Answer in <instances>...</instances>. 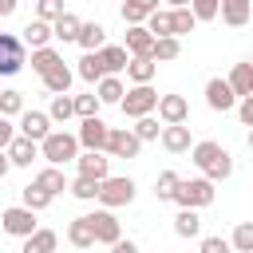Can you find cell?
<instances>
[{
	"label": "cell",
	"instance_id": "obj_2",
	"mask_svg": "<svg viewBox=\"0 0 253 253\" xmlns=\"http://www.w3.org/2000/svg\"><path fill=\"white\" fill-rule=\"evenodd\" d=\"M36 71H40V75L47 79V87H51V91H63V87L71 83L67 67H63V63H59V59H55L51 51H36Z\"/></svg>",
	"mask_w": 253,
	"mask_h": 253
},
{
	"label": "cell",
	"instance_id": "obj_8",
	"mask_svg": "<svg viewBox=\"0 0 253 253\" xmlns=\"http://www.w3.org/2000/svg\"><path fill=\"white\" fill-rule=\"evenodd\" d=\"M206 95H210V107H213V111H229V107H233V99H237V95L229 91V83H225V79H210Z\"/></svg>",
	"mask_w": 253,
	"mask_h": 253
},
{
	"label": "cell",
	"instance_id": "obj_34",
	"mask_svg": "<svg viewBox=\"0 0 253 253\" xmlns=\"http://www.w3.org/2000/svg\"><path fill=\"white\" fill-rule=\"evenodd\" d=\"M47 198H51V194H47V190H40V186H28V190H24V202H28L32 210H40V206H47Z\"/></svg>",
	"mask_w": 253,
	"mask_h": 253
},
{
	"label": "cell",
	"instance_id": "obj_27",
	"mask_svg": "<svg viewBox=\"0 0 253 253\" xmlns=\"http://www.w3.org/2000/svg\"><path fill=\"white\" fill-rule=\"evenodd\" d=\"M12 158H16V162H32V158H36L32 138H16V142H12Z\"/></svg>",
	"mask_w": 253,
	"mask_h": 253
},
{
	"label": "cell",
	"instance_id": "obj_5",
	"mask_svg": "<svg viewBox=\"0 0 253 253\" xmlns=\"http://www.w3.org/2000/svg\"><path fill=\"white\" fill-rule=\"evenodd\" d=\"M20 63H24L20 40H16V36H8V32H0V75H12V71H20Z\"/></svg>",
	"mask_w": 253,
	"mask_h": 253
},
{
	"label": "cell",
	"instance_id": "obj_12",
	"mask_svg": "<svg viewBox=\"0 0 253 253\" xmlns=\"http://www.w3.org/2000/svg\"><path fill=\"white\" fill-rule=\"evenodd\" d=\"M107 134H111V130H107V126H103V123H99L95 115H91V119L83 123V142H87L91 150H99V146L107 142Z\"/></svg>",
	"mask_w": 253,
	"mask_h": 253
},
{
	"label": "cell",
	"instance_id": "obj_37",
	"mask_svg": "<svg viewBox=\"0 0 253 253\" xmlns=\"http://www.w3.org/2000/svg\"><path fill=\"white\" fill-rule=\"evenodd\" d=\"M150 28H154V36H158V40H162V36H170V16H166V12H154Z\"/></svg>",
	"mask_w": 253,
	"mask_h": 253
},
{
	"label": "cell",
	"instance_id": "obj_19",
	"mask_svg": "<svg viewBox=\"0 0 253 253\" xmlns=\"http://www.w3.org/2000/svg\"><path fill=\"white\" fill-rule=\"evenodd\" d=\"M79 166H83V174H87V178H103V174H107V158H103V154H95V150H91Z\"/></svg>",
	"mask_w": 253,
	"mask_h": 253
},
{
	"label": "cell",
	"instance_id": "obj_50",
	"mask_svg": "<svg viewBox=\"0 0 253 253\" xmlns=\"http://www.w3.org/2000/svg\"><path fill=\"white\" fill-rule=\"evenodd\" d=\"M12 8H16V0H0V16H8Z\"/></svg>",
	"mask_w": 253,
	"mask_h": 253
},
{
	"label": "cell",
	"instance_id": "obj_4",
	"mask_svg": "<svg viewBox=\"0 0 253 253\" xmlns=\"http://www.w3.org/2000/svg\"><path fill=\"white\" fill-rule=\"evenodd\" d=\"M95 194H99L103 202H111V206H123V202L134 198V182H130V178H107Z\"/></svg>",
	"mask_w": 253,
	"mask_h": 253
},
{
	"label": "cell",
	"instance_id": "obj_13",
	"mask_svg": "<svg viewBox=\"0 0 253 253\" xmlns=\"http://www.w3.org/2000/svg\"><path fill=\"white\" fill-rule=\"evenodd\" d=\"M229 91H233V95H249V91H253V67H249V63H237Z\"/></svg>",
	"mask_w": 253,
	"mask_h": 253
},
{
	"label": "cell",
	"instance_id": "obj_9",
	"mask_svg": "<svg viewBox=\"0 0 253 253\" xmlns=\"http://www.w3.org/2000/svg\"><path fill=\"white\" fill-rule=\"evenodd\" d=\"M87 221H91V233H95L99 241H119V225H115L111 213H91Z\"/></svg>",
	"mask_w": 253,
	"mask_h": 253
},
{
	"label": "cell",
	"instance_id": "obj_10",
	"mask_svg": "<svg viewBox=\"0 0 253 253\" xmlns=\"http://www.w3.org/2000/svg\"><path fill=\"white\" fill-rule=\"evenodd\" d=\"M32 225H36V221H32L28 210H8V213H4V229H8V233H20V237H24V233H32Z\"/></svg>",
	"mask_w": 253,
	"mask_h": 253
},
{
	"label": "cell",
	"instance_id": "obj_44",
	"mask_svg": "<svg viewBox=\"0 0 253 253\" xmlns=\"http://www.w3.org/2000/svg\"><path fill=\"white\" fill-rule=\"evenodd\" d=\"M194 4H198V16H202V20H210V16L217 12V0H194Z\"/></svg>",
	"mask_w": 253,
	"mask_h": 253
},
{
	"label": "cell",
	"instance_id": "obj_26",
	"mask_svg": "<svg viewBox=\"0 0 253 253\" xmlns=\"http://www.w3.org/2000/svg\"><path fill=\"white\" fill-rule=\"evenodd\" d=\"M190 28H194V16L190 12H174L170 16V36H186Z\"/></svg>",
	"mask_w": 253,
	"mask_h": 253
},
{
	"label": "cell",
	"instance_id": "obj_46",
	"mask_svg": "<svg viewBox=\"0 0 253 253\" xmlns=\"http://www.w3.org/2000/svg\"><path fill=\"white\" fill-rule=\"evenodd\" d=\"M241 123H253V99L241 95Z\"/></svg>",
	"mask_w": 253,
	"mask_h": 253
},
{
	"label": "cell",
	"instance_id": "obj_28",
	"mask_svg": "<svg viewBox=\"0 0 253 253\" xmlns=\"http://www.w3.org/2000/svg\"><path fill=\"white\" fill-rule=\"evenodd\" d=\"M174 186H178V174L166 170V174L158 178V186H154V198H174Z\"/></svg>",
	"mask_w": 253,
	"mask_h": 253
},
{
	"label": "cell",
	"instance_id": "obj_43",
	"mask_svg": "<svg viewBox=\"0 0 253 253\" xmlns=\"http://www.w3.org/2000/svg\"><path fill=\"white\" fill-rule=\"evenodd\" d=\"M0 107H4V111H20V95H16V91H4V95H0Z\"/></svg>",
	"mask_w": 253,
	"mask_h": 253
},
{
	"label": "cell",
	"instance_id": "obj_39",
	"mask_svg": "<svg viewBox=\"0 0 253 253\" xmlns=\"http://www.w3.org/2000/svg\"><path fill=\"white\" fill-rule=\"evenodd\" d=\"M71 111H75V103H71V99H63V95H59V99L51 103V115H55V119H67Z\"/></svg>",
	"mask_w": 253,
	"mask_h": 253
},
{
	"label": "cell",
	"instance_id": "obj_41",
	"mask_svg": "<svg viewBox=\"0 0 253 253\" xmlns=\"http://www.w3.org/2000/svg\"><path fill=\"white\" fill-rule=\"evenodd\" d=\"M202 253H229V245H225L221 237H206V241H202Z\"/></svg>",
	"mask_w": 253,
	"mask_h": 253
},
{
	"label": "cell",
	"instance_id": "obj_45",
	"mask_svg": "<svg viewBox=\"0 0 253 253\" xmlns=\"http://www.w3.org/2000/svg\"><path fill=\"white\" fill-rule=\"evenodd\" d=\"M75 111L91 119V115H95V99H91V95H87V99H79V103H75Z\"/></svg>",
	"mask_w": 253,
	"mask_h": 253
},
{
	"label": "cell",
	"instance_id": "obj_21",
	"mask_svg": "<svg viewBox=\"0 0 253 253\" xmlns=\"http://www.w3.org/2000/svg\"><path fill=\"white\" fill-rule=\"evenodd\" d=\"M51 245H55V233H28V245H24V253H51Z\"/></svg>",
	"mask_w": 253,
	"mask_h": 253
},
{
	"label": "cell",
	"instance_id": "obj_11",
	"mask_svg": "<svg viewBox=\"0 0 253 253\" xmlns=\"http://www.w3.org/2000/svg\"><path fill=\"white\" fill-rule=\"evenodd\" d=\"M158 111H162L166 123H182V119H186V99H182V95H166V99L158 103Z\"/></svg>",
	"mask_w": 253,
	"mask_h": 253
},
{
	"label": "cell",
	"instance_id": "obj_22",
	"mask_svg": "<svg viewBox=\"0 0 253 253\" xmlns=\"http://www.w3.org/2000/svg\"><path fill=\"white\" fill-rule=\"evenodd\" d=\"M55 36H63V40H75V36H79V20H75V16H67V12H59Z\"/></svg>",
	"mask_w": 253,
	"mask_h": 253
},
{
	"label": "cell",
	"instance_id": "obj_25",
	"mask_svg": "<svg viewBox=\"0 0 253 253\" xmlns=\"http://www.w3.org/2000/svg\"><path fill=\"white\" fill-rule=\"evenodd\" d=\"M71 241H75V245H91V241H95V233H91V221H87V217H79V221L71 225Z\"/></svg>",
	"mask_w": 253,
	"mask_h": 253
},
{
	"label": "cell",
	"instance_id": "obj_20",
	"mask_svg": "<svg viewBox=\"0 0 253 253\" xmlns=\"http://www.w3.org/2000/svg\"><path fill=\"white\" fill-rule=\"evenodd\" d=\"M198 225H202V221H198V213H194V210L186 206V210L178 213V225H174V229H178L182 237H194V233H198Z\"/></svg>",
	"mask_w": 253,
	"mask_h": 253
},
{
	"label": "cell",
	"instance_id": "obj_38",
	"mask_svg": "<svg viewBox=\"0 0 253 253\" xmlns=\"http://www.w3.org/2000/svg\"><path fill=\"white\" fill-rule=\"evenodd\" d=\"M71 190H75V198H91V194H95L99 186H95V178H87V174H83V178H79V182H75Z\"/></svg>",
	"mask_w": 253,
	"mask_h": 253
},
{
	"label": "cell",
	"instance_id": "obj_3",
	"mask_svg": "<svg viewBox=\"0 0 253 253\" xmlns=\"http://www.w3.org/2000/svg\"><path fill=\"white\" fill-rule=\"evenodd\" d=\"M174 198H178L182 206H206V202H213V186L202 182V178H194V182H182V178H178Z\"/></svg>",
	"mask_w": 253,
	"mask_h": 253
},
{
	"label": "cell",
	"instance_id": "obj_47",
	"mask_svg": "<svg viewBox=\"0 0 253 253\" xmlns=\"http://www.w3.org/2000/svg\"><path fill=\"white\" fill-rule=\"evenodd\" d=\"M40 12H43V16H59L63 8H59V0H40Z\"/></svg>",
	"mask_w": 253,
	"mask_h": 253
},
{
	"label": "cell",
	"instance_id": "obj_16",
	"mask_svg": "<svg viewBox=\"0 0 253 253\" xmlns=\"http://www.w3.org/2000/svg\"><path fill=\"white\" fill-rule=\"evenodd\" d=\"M24 134H28V138H43V134H47V119H43L40 111H28V115H24Z\"/></svg>",
	"mask_w": 253,
	"mask_h": 253
},
{
	"label": "cell",
	"instance_id": "obj_14",
	"mask_svg": "<svg viewBox=\"0 0 253 253\" xmlns=\"http://www.w3.org/2000/svg\"><path fill=\"white\" fill-rule=\"evenodd\" d=\"M162 142H166V150H186L190 146V130L182 123H170V130L162 134Z\"/></svg>",
	"mask_w": 253,
	"mask_h": 253
},
{
	"label": "cell",
	"instance_id": "obj_6",
	"mask_svg": "<svg viewBox=\"0 0 253 253\" xmlns=\"http://www.w3.org/2000/svg\"><path fill=\"white\" fill-rule=\"evenodd\" d=\"M43 154L51 162H67V158H75V138H67V134H43Z\"/></svg>",
	"mask_w": 253,
	"mask_h": 253
},
{
	"label": "cell",
	"instance_id": "obj_15",
	"mask_svg": "<svg viewBox=\"0 0 253 253\" xmlns=\"http://www.w3.org/2000/svg\"><path fill=\"white\" fill-rule=\"evenodd\" d=\"M107 146H111L115 154H134V150H138V138L126 134V130H115V134H107Z\"/></svg>",
	"mask_w": 253,
	"mask_h": 253
},
{
	"label": "cell",
	"instance_id": "obj_48",
	"mask_svg": "<svg viewBox=\"0 0 253 253\" xmlns=\"http://www.w3.org/2000/svg\"><path fill=\"white\" fill-rule=\"evenodd\" d=\"M4 142H12V126L0 119V146H4Z\"/></svg>",
	"mask_w": 253,
	"mask_h": 253
},
{
	"label": "cell",
	"instance_id": "obj_35",
	"mask_svg": "<svg viewBox=\"0 0 253 253\" xmlns=\"http://www.w3.org/2000/svg\"><path fill=\"white\" fill-rule=\"evenodd\" d=\"M233 241H237V249H245V253H249V249H253V225H249V221H241V225H237V233H233Z\"/></svg>",
	"mask_w": 253,
	"mask_h": 253
},
{
	"label": "cell",
	"instance_id": "obj_42",
	"mask_svg": "<svg viewBox=\"0 0 253 253\" xmlns=\"http://www.w3.org/2000/svg\"><path fill=\"white\" fill-rule=\"evenodd\" d=\"M154 134H158V123H154V119H142V123H138V134H134V138H154Z\"/></svg>",
	"mask_w": 253,
	"mask_h": 253
},
{
	"label": "cell",
	"instance_id": "obj_7",
	"mask_svg": "<svg viewBox=\"0 0 253 253\" xmlns=\"http://www.w3.org/2000/svg\"><path fill=\"white\" fill-rule=\"evenodd\" d=\"M154 103H158V95H154L150 87H138V91H130V95L123 99V111H126V115H146Z\"/></svg>",
	"mask_w": 253,
	"mask_h": 253
},
{
	"label": "cell",
	"instance_id": "obj_29",
	"mask_svg": "<svg viewBox=\"0 0 253 253\" xmlns=\"http://www.w3.org/2000/svg\"><path fill=\"white\" fill-rule=\"evenodd\" d=\"M245 12H249L245 0H225V20L229 24H245Z\"/></svg>",
	"mask_w": 253,
	"mask_h": 253
},
{
	"label": "cell",
	"instance_id": "obj_31",
	"mask_svg": "<svg viewBox=\"0 0 253 253\" xmlns=\"http://www.w3.org/2000/svg\"><path fill=\"white\" fill-rule=\"evenodd\" d=\"M103 71H107V67H103V59H99V55H87V59H83V67H79V75H83V79H99Z\"/></svg>",
	"mask_w": 253,
	"mask_h": 253
},
{
	"label": "cell",
	"instance_id": "obj_23",
	"mask_svg": "<svg viewBox=\"0 0 253 253\" xmlns=\"http://www.w3.org/2000/svg\"><path fill=\"white\" fill-rule=\"evenodd\" d=\"M99 59H103V67H107V71H119V67H126V51H123V47H107Z\"/></svg>",
	"mask_w": 253,
	"mask_h": 253
},
{
	"label": "cell",
	"instance_id": "obj_30",
	"mask_svg": "<svg viewBox=\"0 0 253 253\" xmlns=\"http://www.w3.org/2000/svg\"><path fill=\"white\" fill-rule=\"evenodd\" d=\"M150 51H154L158 59H174V55H178V40H170V36H162V40H158V43H154Z\"/></svg>",
	"mask_w": 253,
	"mask_h": 253
},
{
	"label": "cell",
	"instance_id": "obj_51",
	"mask_svg": "<svg viewBox=\"0 0 253 253\" xmlns=\"http://www.w3.org/2000/svg\"><path fill=\"white\" fill-rule=\"evenodd\" d=\"M4 170H8V162H4V154H0V178H4Z\"/></svg>",
	"mask_w": 253,
	"mask_h": 253
},
{
	"label": "cell",
	"instance_id": "obj_1",
	"mask_svg": "<svg viewBox=\"0 0 253 253\" xmlns=\"http://www.w3.org/2000/svg\"><path fill=\"white\" fill-rule=\"evenodd\" d=\"M194 158H198V166H202L206 174H213V178H229V170H233L229 154H225L217 142H198V146H194Z\"/></svg>",
	"mask_w": 253,
	"mask_h": 253
},
{
	"label": "cell",
	"instance_id": "obj_36",
	"mask_svg": "<svg viewBox=\"0 0 253 253\" xmlns=\"http://www.w3.org/2000/svg\"><path fill=\"white\" fill-rule=\"evenodd\" d=\"M24 32H28V43H47V36H51L47 24H28Z\"/></svg>",
	"mask_w": 253,
	"mask_h": 253
},
{
	"label": "cell",
	"instance_id": "obj_32",
	"mask_svg": "<svg viewBox=\"0 0 253 253\" xmlns=\"http://www.w3.org/2000/svg\"><path fill=\"white\" fill-rule=\"evenodd\" d=\"M130 75H134V79H138V83H146V79H150V75H154V63H150V59H146V55H138V59H134V63H130Z\"/></svg>",
	"mask_w": 253,
	"mask_h": 253
},
{
	"label": "cell",
	"instance_id": "obj_18",
	"mask_svg": "<svg viewBox=\"0 0 253 253\" xmlns=\"http://www.w3.org/2000/svg\"><path fill=\"white\" fill-rule=\"evenodd\" d=\"M75 40H79V43H83V47L91 51V47H99V43H103V28H99V24H83Z\"/></svg>",
	"mask_w": 253,
	"mask_h": 253
},
{
	"label": "cell",
	"instance_id": "obj_17",
	"mask_svg": "<svg viewBox=\"0 0 253 253\" xmlns=\"http://www.w3.org/2000/svg\"><path fill=\"white\" fill-rule=\"evenodd\" d=\"M154 8H158V0H126V4H123V16H126V20H142V16L154 12Z\"/></svg>",
	"mask_w": 253,
	"mask_h": 253
},
{
	"label": "cell",
	"instance_id": "obj_33",
	"mask_svg": "<svg viewBox=\"0 0 253 253\" xmlns=\"http://www.w3.org/2000/svg\"><path fill=\"white\" fill-rule=\"evenodd\" d=\"M126 43H130V47H134V51H138V55H150V47H154V43H150V36H146V32H130V36H126Z\"/></svg>",
	"mask_w": 253,
	"mask_h": 253
},
{
	"label": "cell",
	"instance_id": "obj_49",
	"mask_svg": "<svg viewBox=\"0 0 253 253\" xmlns=\"http://www.w3.org/2000/svg\"><path fill=\"white\" fill-rule=\"evenodd\" d=\"M111 245H115V253H134V245H130V241H111Z\"/></svg>",
	"mask_w": 253,
	"mask_h": 253
},
{
	"label": "cell",
	"instance_id": "obj_40",
	"mask_svg": "<svg viewBox=\"0 0 253 253\" xmlns=\"http://www.w3.org/2000/svg\"><path fill=\"white\" fill-rule=\"evenodd\" d=\"M119 95H123V87H119L115 79H107V83H103V95H99V99H107V103H119Z\"/></svg>",
	"mask_w": 253,
	"mask_h": 253
},
{
	"label": "cell",
	"instance_id": "obj_24",
	"mask_svg": "<svg viewBox=\"0 0 253 253\" xmlns=\"http://www.w3.org/2000/svg\"><path fill=\"white\" fill-rule=\"evenodd\" d=\"M36 186L47 190V194H55V190H63V174H59V170H43V174L36 178Z\"/></svg>",
	"mask_w": 253,
	"mask_h": 253
}]
</instances>
